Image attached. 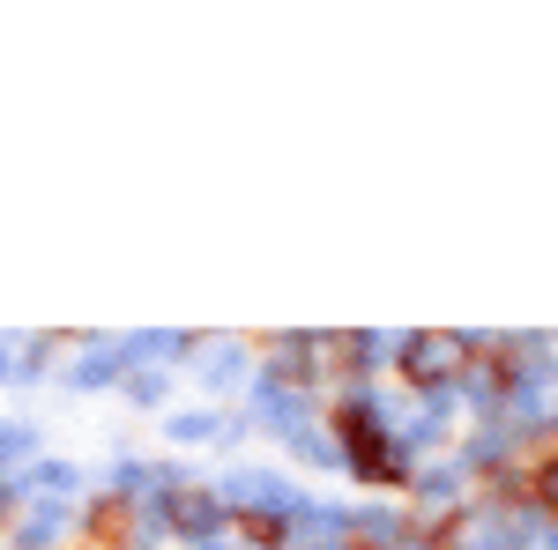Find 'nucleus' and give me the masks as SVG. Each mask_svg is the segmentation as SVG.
Wrapping results in <instances>:
<instances>
[{"mask_svg": "<svg viewBox=\"0 0 558 550\" xmlns=\"http://www.w3.org/2000/svg\"><path fill=\"white\" fill-rule=\"evenodd\" d=\"M172 521L186 528V536H202V528L216 521V499H209V491H179V499H172Z\"/></svg>", "mask_w": 558, "mask_h": 550, "instance_id": "2", "label": "nucleus"}, {"mask_svg": "<svg viewBox=\"0 0 558 550\" xmlns=\"http://www.w3.org/2000/svg\"><path fill=\"white\" fill-rule=\"evenodd\" d=\"M365 550H380V543H365Z\"/></svg>", "mask_w": 558, "mask_h": 550, "instance_id": "4", "label": "nucleus"}, {"mask_svg": "<svg viewBox=\"0 0 558 550\" xmlns=\"http://www.w3.org/2000/svg\"><path fill=\"white\" fill-rule=\"evenodd\" d=\"M395 357H402V372L410 380H425V387H439V380H454L462 372V342H447V335H410V342H395Z\"/></svg>", "mask_w": 558, "mask_h": 550, "instance_id": "1", "label": "nucleus"}, {"mask_svg": "<svg viewBox=\"0 0 558 550\" xmlns=\"http://www.w3.org/2000/svg\"><path fill=\"white\" fill-rule=\"evenodd\" d=\"M536 491H544V506H558V462L536 468Z\"/></svg>", "mask_w": 558, "mask_h": 550, "instance_id": "3", "label": "nucleus"}]
</instances>
